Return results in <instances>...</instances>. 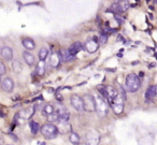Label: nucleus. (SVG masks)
Returning a JSON list of instances; mask_svg holds the SVG:
<instances>
[{"label":"nucleus","instance_id":"1","mask_svg":"<svg viewBox=\"0 0 157 145\" xmlns=\"http://www.w3.org/2000/svg\"><path fill=\"white\" fill-rule=\"evenodd\" d=\"M95 102H96V113L100 117H105L109 112V102L107 101L105 97H101L100 95L95 96Z\"/></svg>","mask_w":157,"mask_h":145},{"label":"nucleus","instance_id":"2","mask_svg":"<svg viewBox=\"0 0 157 145\" xmlns=\"http://www.w3.org/2000/svg\"><path fill=\"white\" fill-rule=\"evenodd\" d=\"M125 85H126V89L130 93H136L139 90V88L141 87V82L140 78H138V75H136L135 73H129L126 76V81H125Z\"/></svg>","mask_w":157,"mask_h":145},{"label":"nucleus","instance_id":"3","mask_svg":"<svg viewBox=\"0 0 157 145\" xmlns=\"http://www.w3.org/2000/svg\"><path fill=\"white\" fill-rule=\"evenodd\" d=\"M40 132L42 133V135L46 139H54L56 138L57 133H58V130L55 124H45L40 128Z\"/></svg>","mask_w":157,"mask_h":145},{"label":"nucleus","instance_id":"4","mask_svg":"<svg viewBox=\"0 0 157 145\" xmlns=\"http://www.w3.org/2000/svg\"><path fill=\"white\" fill-rule=\"evenodd\" d=\"M83 99V108L84 111L90 113H94L96 112V102H95V97H93L92 95H84L82 97Z\"/></svg>","mask_w":157,"mask_h":145},{"label":"nucleus","instance_id":"5","mask_svg":"<svg viewBox=\"0 0 157 145\" xmlns=\"http://www.w3.org/2000/svg\"><path fill=\"white\" fill-rule=\"evenodd\" d=\"M100 133L96 129H92L85 134L86 145H98L100 142Z\"/></svg>","mask_w":157,"mask_h":145},{"label":"nucleus","instance_id":"6","mask_svg":"<svg viewBox=\"0 0 157 145\" xmlns=\"http://www.w3.org/2000/svg\"><path fill=\"white\" fill-rule=\"evenodd\" d=\"M125 99L122 97V96L117 95L115 98L113 99V101L111 102V106H112V110L113 112L115 113L116 115H120L123 113L124 111V106H125V103H124Z\"/></svg>","mask_w":157,"mask_h":145},{"label":"nucleus","instance_id":"7","mask_svg":"<svg viewBox=\"0 0 157 145\" xmlns=\"http://www.w3.org/2000/svg\"><path fill=\"white\" fill-rule=\"evenodd\" d=\"M70 103L71 105L78 112H83L84 108H83V99H82L81 96L78 95H72L70 98Z\"/></svg>","mask_w":157,"mask_h":145},{"label":"nucleus","instance_id":"8","mask_svg":"<svg viewBox=\"0 0 157 145\" xmlns=\"http://www.w3.org/2000/svg\"><path fill=\"white\" fill-rule=\"evenodd\" d=\"M56 127H57L58 132L61 134L70 133V132H71V124L68 120H65V119H59Z\"/></svg>","mask_w":157,"mask_h":145},{"label":"nucleus","instance_id":"9","mask_svg":"<svg viewBox=\"0 0 157 145\" xmlns=\"http://www.w3.org/2000/svg\"><path fill=\"white\" fill-rule=\"evenodd\" d=\"M112 8L114 9V11L118 12V13H124L130 8V3L128 0H121L118 2H114Z\"/></svg>","mask_w":157,"mask_h":145},{"label":"nucleus","instance_id":"10","mask_svg":"<svg viewBox=\"0 0 157 145\" xmlns=\"http://www.w3.org/2000/svg\"><path fill=\"white\" fill-rule=\"evenodd\" d=\"M99 48V42L98 40L96 39H90V40H87L85 43V50L86 52H88L90 54H94V53L97 52Z\"/></svg>","mask_w":157,"mask_h":145},{"label":"nucleus","instance_id":"11","mask_svg":"<svg viewBox=\"0 0 157 145\" xmlns=\"http://www.w3.org/2000/svg\"><path fill=\"white\" fill-rule=\"evenodd\" d=\"M1 88L6 93H12L14 89V81L11 78H5L1 82Z\"/></svg>","mask_w":157,"mask_h":145},{"label":"nucleus","instance_id":"12","mask_svg":"<svg viewBox=\"0 0 157 145\" xmlns=\"http://www.w3.org/2000/svg\"><path fill=\"white\" fill-rule=\"evenodd\" d=\"M0 55L5 59L6 61H12L13 60V50L10 46H3L0 50Z\"/></svg>","mask_w":157,"mask_h":145},{"label":"nucleus","instance_id":"13","mask_svg":"<svg viewBox=\"0 0 157 145\" xmlns=\"http://www.w3.org/2000/svg\"><path fill=\"white\" fill-rule=\"evenodd\" d=\"M58 55H59L60 60L63 61V63H68V61H71L72 59H74L73 55L70 54L69 50H66V48H61L58 52Z\"/></svg>","mask_w":157,"mask_h":145},{"label":"nucleus","instance_id":"14","mask_svg":"<svg viewBox=\"0 0 157 145\" xmlns=\"http://www.w3.org/2000/svg\"><path fill=\"white\" fill-rule=\"evenodd\" d=\"M156 97V85H151L145 90V101L151 102Z\"/></svg>","mask_w":157,"mask_h":145},{"label":"nucleus","instance_id":"15","mask_svg":"<svg viewBox=\"0 0 157 145\" xmlns=\"http://www.w3.org/2000/svg\"><path fill=\"white\" fill-rule=\"evenodd\" d=\"M68 50H69L70 54L73 55V56H75L80 51L83 50V44H82L80 41H75L70 45V48H68Z\"/></svg>","mask_w":157,"mask_h":145},{"label":"nucleus","instance_id":"16","mask_svg":"<svg viewBox=\"0 0 157 145\" xmlns=\"http://www.w3.org/2000/svg\"><path fill=\"white\" fill-rule=\"evenodd\" d=\"M22 57H23V59L25 60V63H27L28 66H33L36 63V58H35V56H33V54H31L30 52H28V51H25V52H23V54H22Z\"/></svg>","mask_w":157,"mask_h":145},{"label":"nucleus","instance_id":"17","mask_svg":"<svg viewBox=\"0 0 157 145\" xmlns=\"http://www.w3.org/2000/svg\"><path fill=\"white\" fill-rule=\"evenodd\" d=\"M36 111V106H31V108H28V109H25V110H22L20 112V116L24 119H29L31 116L33 115Z\"/></svg>","mask_w":157,"mask_h":145},{"label":"nucleus","instance_id":"18","mask_svg":"<svg viewBox=\"0 0 157 145\" xmlns=\"http://www.w3.org/2000/svg\"><path fill=\"white\" fill-rule=\"evenodd\" d=\"M22 44L27 51H31L35 50L36 48V43L31 38H23L22 39Z\"/></svg>","mask_w":157,"mask_h":145},{"label":"nucleus","instance_id":"19","mask_svg":"<svg viewBox=\"0 0 157 145\" xmlns=\"http://www.w3.org/2000/svg\"><path fill=\"white\" fill-rule=\"evenodd\" d=\"M45 73V60H39L36 67V74L38 76H43Z\"/></svg>","mask_w":157,"mask_h":145},{"label":"nucleus","instance_id":"20","mask_svg":"<svg viewBox=\"0 0 157 145\" xmlns=\"http://www.w3.org/2000/svg\"><path fill=\"white\" fill-rule=\"evenodd\" d=\"M50 63H51V66H52L53 68H58L59 66H60L61 60H60V58H59L58 53H53L52 56H51Z\"/></svg>","mask_w":157,"mask_h":145},{"label":"nucleus","instance_id":"21","mask_svg":"<svg viewBox=\"0 0 157 145\" xmlns=\"http://www.w3.org/2000/svg\"><path fill=\"white\" fill-rule=\"evenodd\" d=\"M12 69H13V71L15 72L16 74L21 73V72L23 71V65L21 61L16 60V59H13L12 60Z\"/></svg>","mask_w":157,"mask_h":145},{"label":"nucleus","instance_id":"22","mask_svg":"<svg viewBox=\"0 0 157 145\" xmlns=\"http://www.w3.org/2000/svg\"><path fill=\"white\" fill-rule=\"evenodd\" d=\"M69 141L70 143H72L73 145H78L81 141V138L76 132H70L69 133Z\"/></svg>","mask_w":157,"mask_h":145},{"label":"nucleus","instance_id":"23","mask_svg":"<svg viewBox=\"0 0 157 145\" xmlns=\"http://www.w3.org/2000/svg\"><path fill=\"white\" fill-rule=\"evenodd\" d=\"M54 111H55L54 110V106H53L52 104L48 103V104H45V105L43 106V109H42V115H43V116L48 117V115L52 114Z\"/></svg>","mask_w":157,"mask_h":145},{"label":"nucleus","instance_id":"24","mask_svg":"<svg viewBox=\"0 0 157 145\" xmlns=\"http://www.w3.org/2000/svg\"><path fill=\"white\" fill-rule=\"evenodd\" d=\"M59 119H60V117H59V114L56 111H54L52 114H50L48 116V121L51 124H57L59 121Z\"/></svg>","mask_w":157,"mask_h":145},{"label":"nucleus","instance_id":"25","mask_svg":"<svg viewBox=\"0 0 157 145\" xmlns=\"http://www.w3.org/2000/svg\"><path fill=\"white\" fill-rule=\"evenodd\" d=\"M48 53H50V51H48V48H40L39 53H38V56H39L40 60H45L48 56Z\"/></svg>","mask_w":157,"mask_h":145},{"label":"nucleus","instance_id":"26","mask_svg":"<svg viewBox=\"0 0 157 145\" xmlns=\"http://www.w3.org/2000/svg\"><path fill=\"white\" fill-rule=\"evenodd\" d=\"M29 126H30V130H31V133L33 134H37L38 132L40 131V125L39 123H37V121H33L31 120L30 123H29Z\"/></svg>","mask_w":157,"mask_h":145},{"label":"nucleus","instance_id":"27","mask_svg":"<svg viewBox=\"0 0 157 145\" xmlns=\"http://www.w3.org/2000/svg\"><path fill=\"white\" fill-rule=\"evenodd\" d=\"M6 73H7V67L2 60H0V76L5 75Z\"/></svg>","mask_w":157,"mask_h":145},{"label":"nucleus","instance_id":"28","mask_svg":"<svg viewBox=\"0 0 157 145\" xmlns=\"http://www.w3.org/2000/svg\"><path fill=\"white\" fill-rule=\"evenodd\" d=\"M107 41H108V35H107V33H103V35H101L100 38H99V40H98L99 44H105Z\"/></svg>","mask_w":157,"mask_h":145},{"label":"nucleus","instance_id":"29","mask_svg":"<svg viewBox=\"0 0 157 145\" xmlns=\"http://www.w3.org/2000/svg\"><path fill=\"white\" fill-rule=\"evenodd\" d=\"M0 143H1V144L3 143V139L2 138H0Z\"/></svg>","mask_w":157,"mask_h":145},{"label":"nucleus","instance_id":"30","mask_svg":"<svg viewBox=\"0 0 157 145\" xmlns=\"http://www.w3.org/2000/svg\"><path fill=\"white\" fill-rule=\"evenodd\" d=\"M118 1H121V0H114V2H118Z\"/></svg>","mask_w":157,"mask_h":145},{"label":"nucleus","instance_id":"31","mask_svg":"<svg viewBox=\"0 0 157 145\" xmlns=\"http://www.w3.org/2000/svg\"><path fill=\"white\" fill-rule=\"evenodd\" d=\"M1 82H2V81H1V78H0V86H1Z\"/></svg>","mask_w":157,"mask_h":145},{"label":"nucleus","instance_id":"32","mask_svg":"<svg viewBox=\"0 0 157 145\" xmlns=\"http://www.w3.org/2000/svg\"><path fill=\"white\" fill-rule=\"evenodd\" d=\"M156 95H157V85H156Z\"/></svg>","mask_w":157,"mask_h":145},{"label":"nucleus","instance_id":"33","mask_svg":"<svg viewBox=\"0 0 157 145\" xmlns=\"http://www.w3.org/2000/svg\"><path fill=\"white\" fill-rule=\"evenodd\" d=\"M154 1H156V2H157V0H154Z\"/></svg>","mask_w":157,"mask_h":145},{"label":"nucleus","instance_id":"34","mask_svg":"<svg viewBox=\"0 0 157 145\" xmlns=\"http://www.w3.org/2000/svg\"><path fill=\"white\" fill-rule=\"evenodd\" d=\"M9 145H11V144H9Z\"/></svg>","mask_w":157,"mask_h":145}]
</instances>
